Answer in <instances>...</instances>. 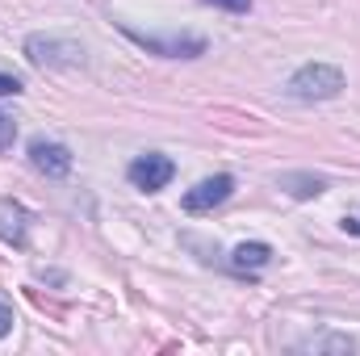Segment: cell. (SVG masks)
<instances>
[{"label": "cell", "mask_w": 360, "mask_h": 356, "mask_svg": "<svg viewBox=\"0 0 360 356\" xmlns=\"http://www.w3.org/2000/svg\"><path fill=\"white\" fill-rule=\"evenodd\" d=\"M122 34L134 46H143L147 55H160V59H201L210 51V42L201 34H143L134 25H122Z\"/></svg>", "instance_id": "cell-1"}, {"label": "cell", "mask_w": 360, "mask_h": 356, "mask_svg": "<svg viewBox=\"0 0 360 356\" xmlns=\"http://www.w3.org/2000/svg\"><path fill=\"white\" fill-rule=\"evenodd\" d=\"M25 59L34 68H80L84 63V46L59 34H30L25 38Z\"/></svg>", "instance_id": "cell-2"}, {"label": "cell", "mask_w": 360, "mask_h": 356, "mask_svg": "<svg viewBox=\"0 0 360 356\" xmlns=\"http://www.w3.org/2000/svg\"><path fill=\"white\" fill-rule=\"evenodd\" d=\"M340 92H344V72L331 63H306L289 80V96H297V101H331Z\"/></svg>", "instance_id": "cell-3"}, {"label": "cell", "mask_w": 360, "mask_h": 356, "mask_svg": "<svg viewBox=\"0 0 360 356\" xmlns=\"http://www.w3.org/2000/svg\"><path fill=\"white\" fill-rule=\"evenodd\" d=\"M126 177L134 189H143V193H160V189H168L172 177H176V164L168 160V155H160V151H147V155H139L130 168H126Z\"/></svg>", "instance_id": "cell-4"}, {"label": "cell", "mask_w": 360, "mask_h": 356, "mask_svg": "<svg viewBox=\"0 0 360 356\" xmlns=\"http://www.w3.org/2000/svg\"><path fill=\"white\" fill-rule=\"evenodd\" d=\"M231 193H235V177H226V172L205 177L201 184H193V189L184 193V210H188V214H210V210H218Z\"/></svg>", "instance_id": "cell-5"}, {"label": "cell", "mask_w": 360, "mask_h": 356, "mask_svg": "<svg viewBox=\"0 0 360 356\" xmlns=\"http://www.w3.org/2000/svg\"><path fill=\"white\" fill-rule=\"evenodd\" d=\"M30 164L42 172V177L59 180L72 172V151L63 147V143H55V139H34L30 143Z\"/></svg>", "instance_id": "cell-6"}, {"label": "cell", "mask_w": 360, "mask_h": 356, "mask_svg": "<svg viewBox=\"0 0 360 356\" xmlns=\"http://www.w3.org/2000/svg\"><path fill=\"white\" fill-rule=\"evenodd\" d=\"M0 243H8V248L30 243V210L13 197H0Z\"/></svg>", "instance_id": "cell-7"}, {"label": "cell", "mask_w": 360, "mask_h": 356, "mask_svg": "<svg viewBox=\"0 0 360 356\" xmlns=\"http://www.w3.org/2000/svg\"><path fill=\"white\" fill-rule=\"evenodd\" d=\"M269 260H272V248H269V243H260V239L239 243V248L231 252V265L239 268V272H256V268H264Z\"/></svg>", "instance_id": "cell-8"}, {"label": "cell", "mask_w": 360, "mask_h": 356, "mask_svg": "<svg viewBox=\"0 0 360 356\" xmlns=\"http://www.w3.org/2000/svg\"><path fill=\"white\" fill-rule=\"evenodd\" d=\"M276 184H281L289 197H319V193H327V180L310 177V172H285Z\"/></svg>", "instance_id": "cell-9"}, {"label": "cell", "mask_w": 360, "mask_h": 356, "mask_svg": "<svg viewBox=\"0 0 360 356\" xmlns=\"http://www.w3.org/2000/svg\"><path fill=\"white\" fill-rule=\"evenodd\" d=\"M297 352H356V340L323 331V336H310V340H302V344H297Z\"/></svg>", "instance_id": "cell-10"}, {"label": "cell", "mask_w": 360, "mask_h": 356, "mask_svg": "<svg viewBox=\"0 0 360 356\" xmlns=\"http://www.w3.org/2000/svg\"><path fill=\"white\" fill-rule=\"evenodd\" d=\"M13 139H17V122H13L8 113H0V151H8Z\"/></svg>", "instance_id": "cell-11"}, {"label": "cell", "mask_w": 360, "mask_h": 356, "mask_svg": "<svg viewBox=\"0 0 360 356\" xmlns=\"http://www.w3.org/2000/svg\"><path fill=\"white\" fill-rule=\"evenodd\" d=\"M17 92H21V80H17V76H4V72H0V96H17Z\"/></svg>", "instance_id": "cell-12"}, {"label": "cell", "mask_w": 360, "mask_h": 356, "mask_svg": "<svg viewBox=\"0 0 360 356\" xmlns=\"http://www.w3.org/2000/svg\"><path fill=\"white\" fill-rule=\"evenodd\" d=\"M210 4H218V8H226V13H248V8H252V0H210Z\"/></svg>", "instance_id": "cell-13"}, {"label": "cell", "mask_w": 360, "mask_h": 356, "mask_svg": "<svg viewBox=\"0 0 360 356\" xmlns=\"http://www.w3.org/2000/svg\"><path fill=\"white\" fill-rule=\"evenodd\" d=\"M13 331V310H8V302H0V340Z\"/></svg>", "instance_id": "cell-14"}, {"label": "cell", "mask_w": 360, "mask_h": 356, "mask_svg": "<svg viewBox=\"0 0 360 356\" xmlns=\"http://www.w3.org/2000/svg\"><path fill=\"white\" fill-rule=\"evenodd\" d=\"M344 231H348V235H360V210L344 214Z\"/></svg>", "instance_id": "cell-15"}]
</instances>
